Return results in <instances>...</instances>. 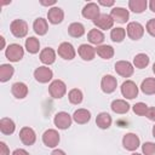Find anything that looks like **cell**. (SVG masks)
<instances>
[{
    "instance_id": "1",
    "label": "cell",
    "mask_w": 155,
    "mask_h": 155,
    "mask_svg": "<svg viewBox=\"0 0 155 155\" xmlns=\"http://www.w3.org/2000/svg\"><path fill=\"white\" fill-rule=\"evenodd\" d=\"M5 56L10 62H19L24 56V50L19 44H11L7 46Z\"/></svg>"
},
{
    "instance_id": "2",
    "label": "cell",
    "mask_w": 155,
    "mask_h": 155,
    "mask_svg": "<svg viewBox=\"0 0 155 155\" xmlns=\"http://www.w3.org/2000/svg\"><path fill=\"white\" fill-rule=\"evenodd\" d=\"M10 30L16 38H24L28 34V24L23 19H15L11 22Z\"/></svg>"
},
{
    "instance_id": "3",
    "label": "cell",
    "mask_w": 155,
    "mask_h": 155,
    "mask_svg": "<svg viewBox=\"0 0 155 155\" xmlns=\"http://www.w3.org/2000/svg\"><path fill=\"white\" fill-rule=\"evenodd\" d=\"M53 122H54V126L59 130H67L71 126V122H73V116L69 115L68 113L65 111H59L54 115V119H53Z\"/></svg>"
},
{
    "instance_id": "4",
    "label": "cell",
    "mask_w": 155,
    "mask_h": 155,
    "mask_svg": "<svg viewBox=\"0 0 155 155\" xmlns=\"http://www.w3.org/2000/svg\"><path fill=\"white\" fill-rule=\"evenodd\" d=\"M48 92H50L51 97H53L56 99H59L65 94L67 86L62 80H53L48 86Z\"/></svg>"
},
{
    "instance_id": "5",
    "label": "cell",
    "mask_w": 155,
    "mask_h": 155,
    "mask_svg": "<svg viewBox=\"0 0 155 155\" xmlns=\"http://www.w3.org/2000/svg\"><path fill=\"white\" fill-rule=\"evenodd\" d=\"M121 94L127 99H133L138 96V86L132 80H126L121 85Z\"/></svg>"
},
{
    "instance_id": "6",
    "label": "cell",
    "mask_w": 155,
    "mask_h": 155,
    "mask_svg": "<svg viewBox=\"0 0 155 155\" xmlns=\"http://www.w3.org/2000/svg\"><path fill=\"white\" fill-rule=\"evenodd\" d=\"M127 35L132 40H139L144 35V27L138 22H130L126 28Z\"/></svg>"
},
{
    "instance_id": "7",
    "label": "cell",
    "mask_w": 155,
    "mask_h": 155,
    "mask_svg": "<svg viewBox=\"0 0 155 155\" xmlns=\"http://www.w3.org/2000/svg\"><path fill=\"white\" fill-rule=\"evenodd\" d=\"M115 71L122 78H130L132 76L134 68L133 64L130 63L128 61H119L115 63Z\"/></svg>"
},
{
    "instance_id": "8",
    "label": "cell",
    "mask_w": 155,
    "mask_h": 155,
    "mask_svg": "<svg viewBox=\"0 0 155 155\" xmlns=\"http://www.w3.org/2000/svg\"><path fill=\"white\" fill-rule=\"evenodd\" d=\"M42 142L46 147L48 148H54L58 145L59 143V133L53 130V128H50V130H46L42 134Z\"/></svg>"
},
{
    "instance_id": "9",
    "label": "cell",
    "mask_w": 155,
    "mask_h": 155,
    "mask_svg": "<svg viewBox=\"0 0 155 155\" xmlns=\"http://www.w3.org/2000/svg\"><path fill=\"white\" fill-rule=\"evenodd\" d=\"M122 145L126 150L130 151H134L139 145H140V140L139 137L136 133H126L122 137Z\"/></svg>"
},
{
    "instance_id": "10",
    "label": "cell",
    "mask_w": 155,
    "mask_h": 155,
    "mask_svg": "<svg viewBox=\"0 0 155 155\" xmlns=\"http://www.w3.org/2000/svg\"><path fill=\"white\" fill-rule=\"evenodd\" d=\"M52 76H53L52 70H51L48 67H45V65L36 68L35 71H34V78H35V80H36L38 82H40V84H46V82H48V81L52 79Z\"/></svg>"
},
{
    "instance_id": "11",
    "label": "cell",
    "mask_w": 155,
    "mask_h": 155,
    "mask_svg": "<svg viewBox=\"0 0 155 155\" xmlns=\"http://www.w3.org/2000/svg\"><path fill=\"white\" fill-rule=\"evenodd\" d=\"M82 16L87 19H92L93 22L99 17L101 11H99V6L96 2H88L84 6L82 11H81Z\"/></svg>"
},
{
    "instance_id": "12",
    "label": "cell",
    "mask_w": 155,
    "mask_h": 155,
    "mask_svg": "<svg viewBox=\"0 0 155 155\" xmlns=\"http://www.w3.org/2000/svg\"><path fill=\"white\" fill-rule=\"evenodd\" d=\"M117 87V80L113 75H104L101 80V88L104 93H113Z\"/></svg>"
},
{
    "instance_id": "13",
    "label": "cell",
    "mask_w": 155,
    "mask_h": 155,
    "mask_svg": "<svg viewBox=\"0 0 155 155\" xmlns=\"http://www.w3.org/2000/svg\"><path fill=\"white\" fill-rule=\"evenodd\" d=\"M19 139L24 145H33L36 140V134L33 128L30 127H22L19 131Z\"/></svg>"
},
{
    "instance_id": "14",
    "label": "cell",
    "mask_w": 155,
    "mask_h": 155,
    "mask_svg": "<svg viewBox=\"0 0 155 155\" xmlns=\"http://www.w3.org/2000/svg\"><path fill=\"white\" fill-rule=\"evenodd\" d=\"M94 25L98 28V29H102V30H108V29H111L113 25H114V19L108 13H101L99 17L93 22Z\"/></svg>"
},
{
    "instance_id": "15",
    "label": "cell",
    "mask_w": 155,
    "mask_h": 155,
    "mask_svg": "<svg viewBox=\"0 0 155 155\" xmlns=\"http://www.w3.org/2000/svg\"><path fill=\"white\" fill-rule=\"evenodd\" d=\"M75 54H76L75 48L70 42H62L58 46V56H61L63 59L70 61L75 57Z\"/></svg>"
},
{
    "instance_id": "16",
    "label": "cell",
    "mask_w": 155,
    "mask_h": 155,
    "mask_svg": "<svg viewBox=\"0 0 155 155\" xmlns=\"http://www.w3.org/2000/svg\"><path fill=\"white\" fill-rule=\"evenodd\" d=\"M110 16L113 17L114 22L126 23L128 21L130 13H128V10H126L124 7H113V10L110 11Z\"/></svg>"
},
{
    "instance_id": "17",
    "label": "cell",
    "mask_w": 155,
    "mask_h": 155,
    "mask_svg": "<svg viewBox=\"0 0 155 155\" xmlns=\"http://www.w3.org/2000/svg\"><path fill=\"white\" fill-rule=\"evenodd\" d=\"M78 53L84 61H92L96 56V48L91 45L81 44L78 48Z\"/></svg>"
},
{
    "instance_id": "18",
    "label": "cell",
    "mask_w": 155,
    "mask_h": 155,
    "mask_svg": "<svg viewBox=\"0 0 155 155\" xmlns=\"http://www.w3.org/2000/svg\"><path fill=\"white\" fill-rule=\"evenodd\" d=\"M47 19L52 24H59L64 19V12H63V10L61 7H57V6L50 8L48 12H47Z\"/></svg>"
},
{
    "instance_id": "19",
    "label": "cell",
    "mask_w": 155,
    "mask_h": 155,
    "mask_svg": "<svg viewBox=\"0 0 155 155\" xmlns=\"http://www.w3.org/2000/svg\"><path fill=\"white\" fill-rule=\"evenodd\" d=\"M73 120L79 124V125H84V124H87L90 120H91V113L87 110V109H78L74 111L73 114Z\"/></svg>"
},
{
    "instance_id": "20",
    "label": "cell",
    "mask_w": 155,
    "mask_h": 155,
    "mask_svg": "<svg viewBox=\"0 0 155 155\" xmlns=\"http://www.w3.org/2000/svg\"><path fill=\"white\" fill-rule=\"evenodd\" d=\"M11 92L16 98L22 99L28 94V86L24 82H15L11 87Z\"/></svg>"
},
{
    "instance_id": "21",
    "label": "cell",
    "mask_w": 155,
    "mask_h": 155,
    "mask_svg": "<svg viewBox=\"0 0 155 155\" xmlns=\"http://www.w3.org/2000/svg\"><path fill=\"white\" fill-rule=\"evenodd\" d=\"M40 61L44 64H46V65H50V64L54 63V61H56V52H54V50L51 48V47L44 48L40 52Z\"/></svg>"
},
{
    "instance_id": "22",
    "label": "cell",
    "mask_w": 155,
    "mask_h": 155,
    "mask_svg": "<svg viewBox=\"0 0 155 155\" xmlns=\"http://www.w3.org/2000/svg\"><path fill=\"white\" fill-rule=\"evenodd\" d=\"M110 108L116 114H126L130 110V104L124 99H115L111 102Z\"/></svg>"
},
{
    "instance_id": "23",
    "label": "cell",
    "mask_w": 155,
    "mask_h": 155,
    "mask_svg": "<svg viewBox=\"0 0 155 155\" xmlns=\"http://www.w3.org/2000/svg\"><path fill=\"white\" fill-rule=\"evenodd\" d=\"M33 29L34 31L38 34V35H45L48 30V24H47V21L42 17H39L34 21L33 23Z\"/></svg>"
},
{
    "instance_id": "24",
    "label": "cell",
    "mask_w": 155,
    "mask_h": 155,
    "mask_svg": "<svg viewBox=\"0 0 155 155\" xmlns=\"http://www.w3.org/2000/svg\"><path fill=\"white\" fill-rule=\"evenodd\" d=\"M113 120H111V116L108 114V113H99L96 117V124L99 128L102 130H107L110 127Z\"/></svg>"
},
{
    "instance_id": "25",
    "label": "cell",
    "mask_w": 155,
    "mask_h": 155,
    "mask_svg": "<svg viewBox=\"0 0 155 155\" xmlns=\"http://www.w3.org/2000/svg\"><path fill=\"white\" fill-rule=\"evenodd\" d=\"M16 130L15 122L10 117H2L0 120V131L4 134H12Z\"/></svg>"
},
{
    "instance_id": "26",
    "label": "cell",
    "mask_w": 155,
    "mask_h": 155,
    "mask_svg": "<svg viewBox=\"0 0 155 155\" xmlns=\"http://www.w3.org/2000/svg\"><path fill=\"white\" fill-rule=\"evenodd\" d=\"M87 40L91 42V44H94V45H101L103 41H104V34L102 33V30L99 29H91L87 34Z\"/></svg>"
},
{
    "instance_id": "27",
    "label": "cell",
    "mask_w": 155,
    "mask_h": 155,
    "mask_svg": "<svg viewBox=\"0 0 155 155\" xmlns=\"http://www.w3.org/2000/svg\"><path fill=\"white\" fill-rule=\"evenodd\" d=\"M140 91L144 94H155V78H147L140 84Z\"/></svg>"
},
{
    "instance_id": "28",
    "label": "cell",
    "mask_w": 155,
    "mask_h": 155,
    "mask_svg": "<svg viewBox=\"0 0 155 155\" xmlns=\"http://www.w3.org/2000/svg\"><path fill=\"white\" fill-rule=\"evenodd\" d=\"M96 53L103 59H110L114 56V48L110 45H99L96 47Z\"/></svg>"
},
{
    "instance_id": "29",
    "label": "cell",
    "mask_w": 155,
    "mask_h": 155,
    "mask_svg": "<svg viewBox=\"0 0 155 155\" xmlns=\"http://www.w3.org/2000/svg\"><path fill=\"white\" fill-rule=\"evenodd\" d=\"M15 73V68L11 64H1L0 65V81L6 82L8 81Z\"/></svg>"
},
{
    "instance_id": "30",
    "label": "cell",
    "mask_w": 155,
    "mask_h": 155,
    "mask_svg": "<svg viewBox=\"0 0 155 155\" xmlns=\"http://www.w3.org/2000/svg\"><path fill=\"white\" fill-rule=\"evenodd\" d=\"M68 33L73 38H80L85 34V27L79 22H74L68 27Z\"/></svg>"
},
{
    "instance_id": "31",
    "label": "cell",
    "mask_w": 155,
    "mask_h": 155,
    "mask_svg": "<svg viewBox=\"0 0 155 155\" xmlns=\"http://www.w3.org/2000/svg\"><path fill=\"white\" fill-rule=\"evenodd\" d=\"M148 6L147 0H130L128 1V7L132 12L134 13H142Z\"/></svg>"
},
{
    "instance_id": "32",
    "label": "cell",
    "mask_w": 155,
    "mask_h": 155,
    "mask_svg": "<svg viewBox=\"0 0 155 155\" xmlns=\"http://www.w3.org/2000/svg\"><path fill=\"white\" fill-rule=\"evenodd\" d=\"M25 48L31 54L38 53L39 50H40V41H39V39H36L35 36H29L25 40Z\"/></svg>"
},
{
    "instance_id": "33",
    "label": "cell",
    "mask_w": 155,
    "mask_h": 155,
    "mask_svg": "<svg viewBox=\"0 0 155 155\" xmlns=\"http://www.w3.org/2000/svg\"><path fill=\"white\" fill-rule=\"evenodd\" d=\"M149 62H150V58L145 53H138L133 58V65L138 69H144L145 67H148Z\"/></svg>"
},
{
    "instance_id": "34",
    "label": "cell",
    "mask_w": 155,
    "mask_h": 155,
    "mask_svg": "<svg viewBox=\"0 0 155 155\" xmlns=\"http://www.w3.org/2000/svg\"><path fill=\"white\" fill-rule=\"evenodd\" d=\"M68 99H69V102H70L71 104L78 105V104H80V103L82 102L84 94H82V92H81L79 88H73V90H70L69 93H68Z\"/></svg>"
},
{
    "instance_id": "35",
    "label": "cell",
    "mask_w": 155,
    "mask_h": 155,
    "mask_svg": "<svg viewBox=\"0 0 155 155\" xmlns=\"http://www.w3.org/2000/svg\"><path fill=\"white\" fill-rule=\"evenodd\" d=\"M126 36V30L121 27L119 28H113L111 31H110V39L114 41V42H121Z\"/></svg>"
},
{
    "instance_id": "36",
    "label": "cell",
    "mask_w": 155,
    "mask_h": 155,
    "mask_svg": "<svg viewBox=\"0 0 155 155\" xmlns=\"http://www.w3.org/2000/svg\"><path fill=\"white\" fill-rule=\"evenodd\" d=\"M132 109H133L134 114H137V115H139V116H143V115L147 114L149 107H148L145 103H143V102H138V103H136V104L132 107Z\"/></svg>"
},
{
    "instance_id": "37",
    "label": "cell",
    "mask_w": 155,
    "mask_h": 155,
    "mask_svg": "<svg viewBox=\"0 0 155 155\" xmlns=\"http://www.w3.org/2000/svg\"><path fill=\"white\" fill-rule=\"evenodd\" d=\"M142 151L144 155H155V143L145 142L142 145Z\"/></svg>"
},
{
    "instance_id": "38",
    "label": "cell",
    "mask_w": 155,
    "mask_h": 155,
    "mask_svg": "<svg viewBox=\"0 0 155 155\" xmlns=\"http://www.w3.org/2000/svg\"><path fill=\"white\" fill-rule=\"evenodd\" d=\"M145 29H147V31H148L151 36L155 38V18H151V19H149V21L147 22Z\"/></svg>"
},
{
    "instance_id": "39",
    "label": "cell",
    "mask_w": 155,
    "mask_h": 155,
    "mask_svg": "<svg viewBox=\"0 0 155 155\" xmlns=\"http://www.w3.org/2000/svg\"><path fill=\"white\" fill-rule=\"evenodd\" d=\"M145 116L150 120V121H155V107H150L145 114Z\"/></svg>"
},
{
    "instance_id": "40",
    "label": "cell",
    "mask_w": 155,
    "mask_h": 155,
    "mask_svg": "<svg viewBox=\"0 0 155 155\" xmlns=\"http://www.w3.org/2000/svg\"><path fill=\"white\" fill-rule=\"evenodd\" d=\"M10 154V149L6 145V143L0 142V155H8Z\"/></svg>"
},
{
    "instance_id": "41",
    "label": "cell",
    "mask_w": 155,
    "mask_h": 155,
    "mask_svg": "<svg viewBox=\"0 0 155 155\" xmlns=\"http://www.w3.org/2000/svg\"><path fill=\"white\" fill-rule=\"evenodd\" d=\"M12 155H29V153L24 149H16V150H13Z\"/></svg>"
},
{
    "instance_id": "42",
    "label": "cell",
    "mask_w": 155,
    "mask_h": 155,
    "mask_svg": "<svg viewBox=\"0 0 155 155\" xmlns=\"http://www.w3.org/2000/svg\"><path fill=\"white\" fill-rule=\"evenodd\" d=\"M99 5L102 6H113L114 5V0H109V1H105V0H99L98 1Z\"/></svg>"
},
{
    "instance_id": "43",
    "label": "cell",
    "mask_w": 155,
    "mask_h": 155,
    "mask_svg": "<svg viewBox=\"0 0 155 155\" xmlns=\"http://www.w3.org/2000/svg\"><path fill=\"white\" fill-rule=\"evenodd\" d=\"M51 155H65V153H64L62 149H54V150L51 153Z\"/></svg>"
},
{
    "instance_id": "44",
    "label": "cell",
    "mask_w": 155,
    "mask_h": 155,
    "mask_svg": "<svg viewBox=\"0 0 155 155\" xmlns=\"http://www.w3.org/2000/svg\"><path fill=\"white\" fill-rule=\"evenodd\" d=\"M56 1L54 0H51V1H41V5H45V6H50V5H54Z\"/></svg>"
},
{
    "instance_id": "45",
    "label": "cell",
    "mask_w": 155,
    "mask_h": 155,
    "mask_svg": "<svg viewBox=\"0 0 155 155\" xmlns=\"http://www.w3.org/2000/svg\"><path fill=\"white\" fill-rule=\"evenodd\" d=\"M149 7H150V10H151L153 12H155V0H150V2H149Z\"/></svg>"
},
{
    "instance_id": "46",
    "label": "cell",
    "mask_w": 155,
    "mask_h": 155,
    "mask_svg": "<svg viewBox=\"0 0 155 155\" xmlns=\"http://www.w3.org/2000/svg\"><path fill=\"white\" fill-rule=\"evenodd\" d=\"M0 39H1V48H4L5 47V38L4 36H0Z\"/></svg>"
},
{
    "instance_id": "47",
    "label": "cell",
    "mask_w": 155,
    "mask_h": 155,
    "mask_svg": "<svg viewBox=\"0 0 155 155\" xmlns=\"http://www.w3.org/2000/svg\"><path fill=\"white\" fill-rule=\"evenodd\" d=\"M153 136L155 137V125H154V127H153Z\"/></svg>"
},
{
    "instance_id": "48",
    "label": "cell",
    "mask_w": 155,
    "mask_h": 155,
    "mask_svg": "<svg viewBox=\"0 0 155 155\" xmlns=\"http://www.w3.org/2000/svg\"><path fill=\"white\" fill-rule=\"evenodd\" d=\"M153 71H154V74H155V63L153 64Z\"/></svg>"
},
{
    "instance_id": "49",
    "label": "cell",
    "mask_w": 155,
    "mask_h": 155,
    "mask_svg": "<svg viewBox=\"0 0 155 155\" xmlns=\"http://www.w3.org/2000/svg\"><path fill=\"white\" fill-rule=\"evenodd\" d=\"M131 155H142V154H139V153H133V154H131Z\"/></svg>"
}]
</instances>
